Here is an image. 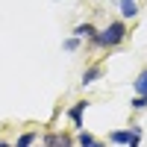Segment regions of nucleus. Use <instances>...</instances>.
<instances>
[{"mask_svg": "<svg viewBox=\"0 0 147 147\" xmlns=\"http://www.w3.org/2000/svg\"><path fill=\"white\" fill-rule=\"evenodd\" d=\"M103 77V65H91V68H85L82 71V85H91V82H97V80H100Z\"/></svg>", "mask_w": 147, "mask_h": 147, "instance_id": "obj_4", "label": "nucleus"}, {"mask_svg": "<svg viewBox=\"0 0 147 147\" xmlns=\"http://www.w3.org/2000/svg\"><path fill=\"white\" fill-rule=\"evenodd\" d=\"M129 106H132V109H147V97H144V94H136Z\"/></svg>", "mask_w": 147, "mask_h": 147, "instance_id": "obj_12", "label": "nucleus"}, {"mask_svg": "<svg viewBox=\"0 0 147 147\" xmlns=\"http://www.w3.org/2000/svg\"><path fill=\"white\" fill-rule=\"evenodd\" d=\"M35 138H38V132H32V129H30V132H24V136L15 141V147H32V144H35Z\"/></svg>", "mask_w": 147, "mask_h": 147, "instance_id": "obj_9", "label": "nucleus"}, {"mask_svg": "<svg viewBox=\"0 0 147 147\" xmlns=\"http://www.w3.org/2000/svg\"><path fill=\"white\" fill-rule=\"evenodd\" d=\"M132 88H136V94H144V97H147V68L138 74V80L132 82Z\"/></svg>", "mask_w": 147, "mask_h": 147, "instance_id": "obj_7", "label": "nucleus"}, {"mask_svg": "<svg viewBox=\"0 0 147 147\" xmlns=\"http://www.w3.org/2000/svg\"><path fill=\"white\" fill-rule=\"evenodd\" d=\"M121 15L124 18H136L138 15V3L136 0H121Z\"/></svg>", "mask_w": 147, "mask_h": 147, "instance_id": "obj_6", "label": "nucleus"}, {"mask_svg": "<svg viewBox=\"0 0 147 147\" xmlns=\"http://www.w3.org/2000/svg\"><path fill=\"white\" fill-rule=\"evenodd\" d=\"M44 147H74V141H71V136H62V132H47Z\"/></svg>", "mask_w": 147, "mask_h": 147, "instance_id": "obj_3", "label": "nucleus"}, {"mask_svg": "<svg viewBox=\"0 0 147 147\" xmlns=\"http://www.w3.org/2000/svg\"><path fill=\"white\" fill-rule=\"evenodd\" d=\"M127 147H141V127H136V124L129 127V144Z\"/></svg>", "mask_w": 147, "mask_h": 147, "instance_id": "obj_10", "label": "nucleus"}, {"mask_svg": "<svg viewBox=\"0 0 147 147\" xmlns=\"http://www.w3.org/2000/svg\"><path fill=\"white\" fill-rule=\"evenodd\" d=\"M88 109V100H80V103H74L71 109H68V118H71V124H74V129H80L82 132V112Z\"/></svg>", "mask_w": 147, "mask_h": 147, "instance_id": "obj_2", "label": "nucleus"}, {"mask_svg": "<svg viewBox=\"0 0 147 147\" xmlns=\"http://www.w3.org/2000/svg\"><path fill=\"white\" fill-rule=\"evenodd\" d=\"M124 38H127V27H124V21H112L106 30L97 32L94 44H97V47H118Z\"/></svg>", "mask_w": 147, "mask_h": 147, "instance_id": "obj_1", "label": "nucleus"}, {"mask_svg": "<svg viewBox=\"0 0 147 147\" xmlns=\"http://www.w3.org/2000/svg\"><path fill=\"white\" fill-rule=\"evenodd\" d=\"M80 41H82V38L71 35V38H65V44H62V47H65V50H77V47H80Z\"/></svg>", "mask_w": 147, "mask_h": 147, "instance_id": "obj_13", "label": "nucleus"}, {"mask_svg": "<svg viewBox=\"0 0 147 147\" xmlns=\"http://www.w3.org/2000/svg\"><path fill=\"white\" fill-rule=\"evenodd\" d=\"M94 141H97V138L91 136V132H85V129H82V132H80V136H77V144H80V147H91Z\"/></svg>", "mask_w": 147, "mask_h": 147, "instance_id": "obj_11", "label": "nucleus"}, {"mask_svg": "<svg viewBox=\"0 0 147 147\" xmlns=\"http://www.w3.org/2000/svg\"><path fill=\"white\" fill-rule=\"evenodd\" d=\"M0 147H12V144H6V141H0Z\"/></svg>", "mask_w": 147, "mask_h": 147, "instance_id": "obj_14", "label": "nucleus"}, {"mask_svg": "<svg viewBox=\"0 0 147 147\" xmlns=\"http://www.w3.org/2000/svg\"><path fill=\"white\" fill-rule=\"evenodd\" d=\"M112 144H129V129H115L112 136H109Z\"/></svg>", "mask_w": 147, "mask_h": 147, "instance_id": "obj_8", "label": "nucleus"}, {"mask_svg": "<svg viewBox=\"0 0 147 147\" xmlns=\"http://www.w3.org/2000/svg\"><path fill=\"white\" fill-rule=\"evenodd\" d=\"M74 35H77V38H97V30H94V24H88V21H85V24H77V27H74Z\"/></svg>", "mask_w": 147, "mask_h": 147, "instance_id": "obj_5", "label": "nucleus"}]
</instances>
